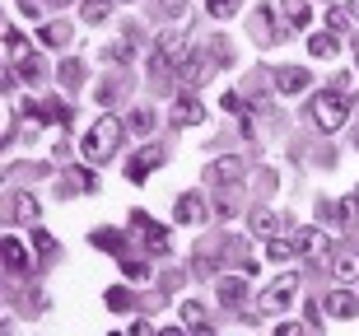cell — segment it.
<instances>
[{
	"label": "cell",
	"mask_w": 359,
	"mask_h": 336,
	"mask_svg": "<svg viewBox=\"0 0 359 336\" xmlns=\"http://www.w3.org/2000/svg\"><path fill=\"white\" fill-rule=\"evenodd\" d=\"M280 10H285V19H290L294 28L313 24V5H308V0H280Z\"/></svg>",
	"instance_id": "cell-12"
},
{
	"label": "cell",
	"mask_w": 359,
	"mask_h": 336,
	"mask_svg": "<svg viewBox=\"0 0 359 336\" xmlns=\"http://www.w3.org/2000/svg\"><path fill=\"white\" fill-rule=\"evenodd\" d=\"M126 126H131V131H154V117H149V112H135Z\"/></svg>",
	"instance_id": "cell-32"
},
{
	"label": "cell",
	"mask_w": 359,
	"mask_h": 336,
	"mask_svg": "<svg viewBox=\"0 0 359 336\" xmlns=\"http://www.w3.org/2000/svg\"><path fill=\"white\" fill-rule=\"evenodd\" d=\"M327 313H332V318H359V295H350V290H332V295H327Z\"/></svg>",
	"instance_id": "cell-9"
},
{
	"label": "cell",
	"mask_w": 359,
	"mask_h": 336,
	"mask_svg": "<svg viewBox=\"0 0 359 336\" xmlns=\"http://www.w3.org/2000/svg\"><path fill=\"white\" fill-rule=\"evenodd\" d=\"M38 38H42V47H52V52H61V47L70 42V28H66V24H47V28L38 33Z\"/></svg>",
	"instance_id": "cell-16"
},
{
	"label": "cell",
	"mask_w": 359,
	"mask_h": 336,
	"mask_svg": "<svg viewBox=\"0 0 359 336\" xmlns=\"http://www.w3.org/2000/svg\"><path fill=\"white\" fill-rule=\"evenodd\" d=\"M93 243H98V248H107V253H121V248H126V238H121V234H93Z\"/></svg>",
	"instance_id": "cell-30"
},
{
	"label": "cell",
	"mask_w": 359,
	"mask_h": 336,
	"mask_svg": "<svg viewBox=\"0 0 359 336\" xmlns=\"http://www.w3.org/2000/svg\"><path fill=\"white\" fill-rule=\"evenodd\" d=\"M19 80H28V84H38V80H42V66L33 61V56H28V61H19Z\"/></svg>",
	"instance_id": "cell-28"
},
{
	"label": "cell",
	"mask_w": 359,
	"mask_h": 336,
	"mask_svg": "<svg viewBox=\"0 0 359 336\" xmlns=\"http://www.w3.org/2000/svg\"><path fill=\"white\" fill-rule=\"evenodd\" d=\"M61 84H66V89H80L84 84V66L80 61H66V66H61Z\"/></svg>",
	"instance_id": "cell-24"
},
{
	"label": "cell",
	"mask_w": 359,
	"mask_h": 336,
	"mask_svg": "<svg viewBox=\"0 0 359 336\" xmlns=\"http://www.w3.org/2000/svg\"><path fill=\"white\" fill-rule=\"evenodd\" d=\"M336 267V276H341V281H350V276H355V262H332Z\"/></svg>",
	"instance_id": "cell-35"
},
{
	"label": "cell",
	"mask_w": 359,
	"mask_h": 336,
	"mask_svg": "<svg viewBox=\"0 0 359 336\" xmlns=\"http://www.w3.org/2000/svg\"><path fill=\"white\" fill-rule=\"evenodd\" d=\"M163 10H168V14H177V10H182V0H163Z\"/></svg>",
	"instance_id": "cell-39"
},
{
	"label": "cell",
	"mask_w": 359,
	"mask_h": 336,
	"mask_svg": "<svg viewBox=\"0 0 359 336\" xmlns=\"http://www.w3.org/2000/svg\"><path fill=\"white\" fill-rule=\"evenodd\" d=\"M346 117H350V98L341 89H327V94L313 98V126L318 131H341Z\"/></svg>",
	"instance_id": "cell-2"
},
{
	"label": "cell",
	"mask_w": 359,
	"mask_h": 336,
	"mask_svg": "<svg viewBox=\"0 0 359 336\" xmlns=\"http://www.w3.org/2000/svg\"><path fill=\"white\" fill-rule=\"evenodd\" d=\"M196 336H215V332H210V327H196Z\"/></svg>",
	"instance_id": "cell-42"
},
{
	"label": "cell",
	"mask_w": 359,
	"mask_h": 336,
	"mask_svg": "<svg viewBox=\"0 0 359 336\" xmlns=\"http://www.w3.org/2000/svg\"><path fill=\"white\" fill-rule=\"evenodd\" d=\"M294 248H299L304 257H318V262H327V257H332V238H327L322 229H299Z\"/></svg>",
	"instance_id": "cell-5"
},
{
	"label": "cell",
	"mask_w": 359,
	"mask_h": 336,
	"mask_svg": "<svg viewBox=\"0 0 359 336\" xmlns=\"http://www.w3.org/2000/svg\"><path fill=\"white\" fill-rule=\"evenodd\" d=\"M350 14H355V19H359V0H350Z\"/></svg>",
	"instance_id": "cell-41"
},
{
	"label": "cell",
	"mask_w": 359,
	"mask_h": 336,
	"mask_svg": "<svg viewBox=\"0 0 359 336\" xmlns=\"http://www.w3.org/2000/svg\"><path fill=\"white\" fill-rule=\"evenodd\" d=\"M346 28H350V14L341 10V5H332V10H327V33H341V38H346Z\"/></svg>",
	"instance_id": "cell-23"
},
{
	"label": "cell",
	"mask_w": 359,
	"mask_h": 336,
	"mask_svg": "<svg viewBox=\"0 0 359 336\" xmlns=\"http://www.w3.org/2000/svg\"><path fill=\"white\" fill-rule=\"evenodd\" d=\"M126 336H149V327L145 323H131V332H126Z\"/></svg>",
	"instance_id": "cell-38"
},
{
	"label": "cell",
	"mask_w": 359,
	"mask_h": 336,
	"mask_svg": "<svg viewBox=\"0 0 359 336\" xmlns=\"http://www.w3.org/2000/svg\"><path fill=\"white\" fill-rule=\"evenodd\" d=\"M121 135H126V126H121L112 112H103V117L89 126L84 145H80V149H84V159H89V163H107V159H112V154L121 149Z\"/></svg>",
	"instance_id": "cell-1"
},
{
	"label": "cell",
	"mask_w": 359,
	"mask_h": 336,
	"mask_svg": "<svg viewBox=\"0 0 359 336\" xmlns=\"http://www.w3.org/2000/svg\"><path fill=\"white\" fill-rule=\"evenodd\" d=\"M5 262H10V271H28V253L19 238H5Z\"/></svg>",
	"instance_id": "cell-19"
},
{
	"label": "cell",
	"mask_w": 359,
	"mask_h": 336,
	"mask_svg": "<svg viewBox=\"0 0 359 336\" xmlns=\"http://www.w3.org/2000/svg\"><path fill=\"white\" fill-rule=\"evenodd\" d=\"M205 10H210V19H229L243 10V0H205Z\"/></svg>",
	"instance_id": "cell-22"
},
{
	"label": "cell",
	"mask_w": 359,
	"mask_h": 336,
	"mask_svg": "<svg viewBox=\"0 0 359 336\" xmlns=\"http://www.w3.org/2000/svg\"><path fill=\"white\" fill-rule=\"evenodd\" d=\"M201 117H205V112H201L196 98H177L173 103V126H196Z\"/></svg>",
	"instance_id": "cell-11"
},
{
	"label": "cell",
	"mask_w": 359,
	"mask_h": 336,
	"mask_svg": "<svg viewBox=\"0 0 359 336\" xmlns=\"http://www.w3.org/2000/svg\"><path fill=\"white\" fill-rule=\"evenodd\" d=\"M131 304H135L131 290H107V309L112 313H131Z\"/></svg>",
	"instance_id": "cell-25"
},
{
	"label": "cell",
	"mask_w": 359,
	"mask_h": 336,
	"mask_svg": "<svg viewBox=\"0 0 359 336\" xmlns=\"http://www.w3.org/2000/svg\"><path fill=\"white\" fill-rule=\"evenodd\" d=\"M19 10H24V14H42V5H38V0H19Z\"/></svg>",
	"instance_id": "cell-36"
},
{
	"label": "cell",
	"mask_w": 359,
	"mask_h": 336,
	"mask_svg": "<svg viewBox=\"0 0 359 336\" xmlns=\"http://www.w3.org/2000/svg\"><path fill=\"white\" fill-rule=\"evenodd\" d=\"M126 276H131V281H145L149 267H145V262H135V257H126Z\"/></svg>",
	"instance_id": "cell-33"
},
{
	"label": "cell",
	"mask_w": 359,
	"mask_h": 336,
	"mask_svg": "<svg viewBox=\"0 0 359 336\" xmlns=\"http://www.w3.org/2000/svg\"><path fill=\"white\" fill-rule=\"evenodd\" d=\"M173 70H177V80H182V84H205V80H210V75H205V56H201V52H187Z\"/></svg>",
	"instance_id": "cell-8"
},
{
	"label": "cell",
	"mask_w": 359,
	"mask_h": 336,
	"mask_svg": "<svg viewBox=\"0 0 359 336\" xmlns=\"http://www.w3.org/2000/svg\"><path fill=\"white\" fill-rule=\"evenodd\" d=\"M224 112H233V117L243 121V131H252V117H248V103H243L238 94H224Z\"/></svg>",
	"instance_id": "cell-21"
},
{
	"label": "cell",
	"mask_w": 359,
	"mask_h": 336,
	"mask_svg": "<svg viewBox=\"0 0 359 336\" xmlns=\"http://www.w3.org/2000/svg\"><path fill=\"white\" fill-rule=\"evenodd\" d=\"M154 163H159V154H154V149H140V154H135V159L126 163V177H131V182H140V177H145L149 168H154Z\"/></svg>",
	"instance_id": "cell-14"
},
{
	"label": "cell",
	"mask_w": 359,
	"mask_h": 336,
	"mask_svg": "<svg viewBox=\"0 0 359 336\" xmlns=\"http://www.w3.org/2000/svg\"><path fill=\"white\" fill-rule=\"evenodd\" d=\"M159 336H182V332H177V327H163V332Z\"/></svg>",
	"instance_id": "cell-40"
},
{
	"label": "cell",
	"mask_w": 359,
	"mask_h": 336,
	"mask_svg": "<svg viewBox=\"0 0 359 336\" xmlns=\"http://www.w3.org/2000/svg\"><path fill=\"white\" fill-rule=\"evenodd\" d=\"M355 201H359V191H355Z\"/></svg>",
	"instance_id": "cell-44"
},
{
	"label": "cell",
	"mask_w": 359,
	"mask_h": 336,
	"mask_svg": "<svg viewBox=\"0 0 359 336\" xmlns=\"http://www.w3.org/2000/svg\"><path fill=\"white\" fill-rule=\"evenodd\" d=\"M131 224H135V234L145 238V248H149V253H168V229H163V224H154V220H149L145 210H131Z\"/></svg>",
	"instance_id": "cell-4"
},
{
	"label": "cell",
	"mask_w": 359,
	"mask_h": 336,
	"mask_svg": "<svg viewBox=\"0 0 359 336\" xmlns=\"http://www.w3.org/2000/svg\"><path fill=\"white\" fill-rule=\"evenodd\" d=\"M75 182H80V191H98V177L84 168V173H75Z\"/></svg>",
	"instance_id": "cell-34"
},
{
	"label": "cell",
	"mask_w": 359,
	"mask_h": 336,
	"mask_svg": "<svg viewBox=\"0 0 359 336\" xmlns=\"http://www.w3.org/2000/svg\"><path fill=\"white\" fill-rule=\"evenodd\" d=\"M294 295H299V276H294V271H285V276L271 285L266 295H262V309H266V313H285L294 304Z\"/></svg>",
	"instance_id": "cell-3"
},
{
	"label": "cell",
	"mask_w": 359,
	"mask_h": 336,
	"mask_svg": "<svg viewBox=\"0 0 359 336\" xmlns=\"http://www.w3.org/2000/svg\"><path fill=\"white\" fill-rule=\"evenodd\" d=\"M308 52L318 56V61L336 56V33H313V38H308Z\"/></svg>",
	"instance_id": "cell-17"
},
{
	"label": "cell",
	"mask_w": 359,
	"mask_h": 336,
	"mask_svg": "<svg viewBox=\"0 0 359 336\" xmlns=\"http://www.w3.org/2000/svg\"><path fill=\"white\" fill-rule=\"evenodd\" d=\"M182 323L187 327H205V309H201V304H182Z\"/></svg>",
	"instance_id": "cell-27"
},
{
	"label": "cell",
	"mask_w": 359,
	"mask_h": 336,
	"mask_svg": "<svg viewBox=\"0 0 359 336\" xmlns=\"http://www.w3.org/2000/svg\"><path fill=\"white\" fill-rule=\"evenodd\" d=\"M5 52H10L14 66H19V61H28V38L19 33V28H5Z\"/></svg>",
	"instance_id": "cell-15"
},
{
	"label": "cell",
	"mask_w": 359,
	"mask_h": 336,
	"mask_svg": "<svg viewBox=\"0 0 359 336\" xmlns=\"http://www.w3.org/2000/svg\"><path fill=\"white\" fill-rule=\"evenodd\" d=\"M266 253L276 257V262H285V257H290L294 248H290V243H285V238H271V243H266Z\"/></svg>",
	"instance_id": "cell-31"
},
{
	"label": "cell",
	"mask_w": 359,
	"mask_h": 336,
	"mask_svg": "<svg viewBox=\"0 0 359 336\" xmlns=\"http://www.w3.org/2000/svg\"><path fill=\"white\" fill-rule=\"evenodd\" d=\"M308 84H313V75H308L304 66H280V70H276V89H280V94H285V98L304 94Z\"/></svg>",
	"instance_id": "cell-6"
},
{
	"label": "cell",
	"mask_w": 359,
	"mask_h": 336,
	"mask_svg": "<svg viewBox=\"0 0 359 336\" xmlns=\"http://www.w3.org/2000/svg\"><path fill=\"white\" fill-rule=\"evenodd\" d=\"M173 215H177V224H205V201H201L196 191H182L177 206H173Z\"/></svg>",
	"instance_id": "cell-7"
},
{
	"label": "cell",
	"mask_w": 359,
	"mask_h": 336,
	"mask_svg": "<svg viewBox=\"0 0 359 336\" xmlns=\"http://www.w3.org/2000/svg\"><path fill=\"white\" fill-rule=\"evenodd\" d=\"M14 215L19 220H38V201H33V196H19V201H14Z\"/></svg>",
	"instance_id": "cell-29"
},
{
	"label": "cell",
	"mask_w": 359,
	"mask_h": 336,
	"mask_svg": "<svg viewBox=\"0 0 359 336\" xmlns=\"http://www.w3.org/2000/svg\"><path fill=\"white\" fill-rule=\"evenodd\" d=\"M107 14H112V0H89V5L80 10V19L84 24H103Z\"/></svg>",
	"instance_id": "cell-20"
},
{
	"label": "cell",
	"mask_w": 359,
	"mask_h": 336,
	"mask_svg": "<svg viewBox=\"0 0 359 336\" xmlns=\"http://www.w3.org/2000/svg\"><path fill=\"white\" fill-rule=\"evenodd\" d=\"M257 234H262V238H276L280 234V215H266V210H262V215H257Z\"/></svg>",
	"instance_id": "cell-26"
},
{
	"label": "cell",
	"mask_w": 359,
	"mask_h": 336,
	"mask_svg": "<svg viewBox=\"0 0 359 336\" xmlns=\"http://www.w3.org/2000/svg\"><path fill=\"white\" fill-rule=\"evenodd\" d=\"M276 336H304V327H294V323H285V327H280Z\"/></svg>",
	"instance_id": "cell-37"
},
{
	"label": "cell",
	"mask_w": 359,
	"mask_h": 336,
	"mask_svg": "<svg viewBox=\"0 0 359 336\" xmlns=\"http://www.w3.org/2000/svg\"><path fill=\"white\" fill-rule=\"evenodd\" d=\"M210 177L215 182H233V177H243V159H219L210 168Z\"/></svg>",
	"instance_id": "cell-18"
},
{
	"label": "cell",
	"mask_w": 359,
	"mask_h": 336,
	"mask_svg": "<svg viewBox=\"0 0 359 336\" xmlns=\"http://www.w3.org/2000/svg\"><path fill=\"white\" fill-rule=\"evenodd\" d=\"M243 290H248V271H243V276H224V281H219V304H243Z\"/></svg>",
	"instance_id": "cell-10"
},
{
	"label": "cell",
	"mask_w": 359,
	"mask_h": 336,
	"mask_svg": "<svg viewBox=\"0 0 359 336\" xmlns=\"http://www.w3.org/2000/svg\"><path fill=\"white\" fill-rule=\"evenodd\" d=\"M322 220L346 234V229H350V206H346V201H327V206H322Z\"/></svg>",
	"instance_id": "cell-13"
},
{
	"label": "cell",
	"mask_w": 359,
	"mask_h": 336,
	"mask_svg": "<svg viewBox=\"0 0 359 336\" xmlns=\"http://www.w3.org/2000/svg\"><path fill=\"white\" fill-rule=\"evenodd\" d=\"M117 5H126V0H117Z\"/></svg>",
	"instance_id": "cell-43"
}]
</instances>
